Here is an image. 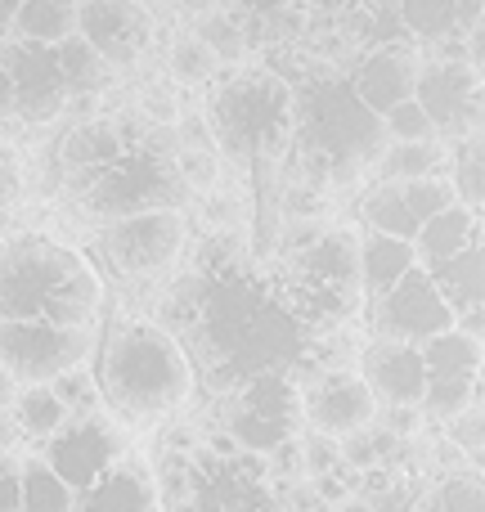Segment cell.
<instances>
[{
	"mask_svg": "<svg viewBox=\"0 0 485 512\" xmlns=\"http://www.w3.org/2000/svg\"><path fill=\"white\" fill-rule=\"evenodd\" d=\"M364 221H369V234H387V239L414 243L418 221L414 212L400 198V185H378L369 198H364Z\"/></svg>",
	"mask_w": 485,
	"mask_h": 512,
	"instance_id": "83f0119b",
	"label": "cell"
},
{
	"mask_svg": "<svg viewBox=\"0 0 485 512\" xmlns=\"http://www.w3.org/2000/svg\"><path fill=\"white\" fill-rule=\"evenodd\" d=\"M382 135L396 144H427L436 140L432 122H427V113L414 104V99H405V104H396L387 117H382Z\"/></svg>",
	"mask_w": 485,
	"mask_h": 512,
	"instance_id": "d590c367",
	"label": "cell"
},
{
	"mask_svg": "<svg viewBox=\"0 0 485 512\" xmlns=\"http://www.w3.org/2000/svg\"><path fill=\"white\" fill-rule=\"evenodd\" d=\"M0 117H14V86H9L5 68H0Z\"/></svg>",
	"mask_w": 485,
	"mask_h": 512,
	"instance_id": "bcb514c9",
	"label": "cell"
},
{
	"mask_svg": "<svg viewBox=\"0 0 485 512\" xmlns=\"http://www.w3.org/2000/svg\"><path fill=\"white\" fill-rule=\"evenodd\" d=\"M400 198H405V207L414 212L418 225L432 221V216H441V212H450V207H459V203H454V189H450V180H445V176L405 180V185H400Z\"/></svg>",
	"mask_w": 485,
	"mask_h": 512,
	"instance_id": "d6a6232c",
	"label": "cell"
},
{
	"mask_svg": "<svg viewBox=\"0 0 485 512\" xmlns=\"http://www.w3.org/2000/svg\"><path fill=\"white\" fill-rule=\"evenodd\" d=\"M427 279L436 283L441 301L450 306V315H463V310H477L485 297V252L481 243H468L459 256H450L445 265L427 270Z\"/></svg>",
	"mask_w": 485,
	"mask_h": 512,
	"instance_id": "44dd1931",
	"label": "cell"
},
{
	"mask_svg": "<svg viewBox=\"0 0 485 512\" xmlns=\"http://www.w3.org/2000/svg\"><path fill=\"white\" fill-rule=\"evenodd\" d=\"M360 378L369 387V396L387 409H418L427 391V369L418 346H400V342H373L364 351Z\"/></svg>",
	"mask_w": 485,
	"mask_h": 512,
	"instance_id": "9a60e30c",
	"label": "cell"
},
{
	"mask_svg": "<svg viewBox=\"0 0 485 512\" xmlns=\"http://www.w3.org/2000/svg\"><path fill=\"white\" fill-rule=\"evenodd\" d=\"M77 36L104 59V68H131L149 50V9L135 0H77Z\"/></svg>",
	"mask_w": 485,
	"mask_h": 512,
	"instance_id": "7c38bea8",
	"label": "cell"
},
{
	"mask_svg": "<svg viewBox=\"0 0 485 512\" xmlns=\"http://www.w3.org/2000/svg\"><path fill=\"white\" fill-rule=\"evenodd\" d=\"M14 198H18V176H14V167H9V158L0 153V225L14 212Z\"/></svg>",
	"mask_w": 485,
	"mask_h": 512,
	"instance_id": "7bdbcfd3",
	"label": "cell"
},
{
	"mask_svg": "<svg viewBox=\"0 0 485 512\" xmlns=\"http://www.w3.org/2000/svg\"><path fill=\"white\" fill-rule=\"evenodd\" d=\"M288 301L297 310V319H306V324L319 319V328L342 324L351 310H360V234L328 230L315 243H306L297 256V288H292Z\"/></svg>",
	"mask_w": 485,
	"mask_h": 512,
	"instance_id": "3957f363",
	"label": "cell"
},
{
	"mask_svg": "<svg viewBox=\"0 0 485 512\" xmlns=\"http://www.w3.org/2000/svg\"><path fill=\"white\" fill-rule=\"evenodd\" d=\"M104 248L122 274H158L185 248V221L180 212H144L113 221L104 230Z\"/></svg>",
	"mask_w": 485,
	"mask_h": 512,
	"instance_id": "4fadbf2b",
	"label": "cell"
},
{
	"mask_svg": "<svg viewBox=\"0 0 485 512\" xmlns=\"http://www.w3.org/2000/svg\"><path fill=\"white\" fill-rule=\"evenodd\" d=\"M441 167H445V149L436 140H427V144H391V149L378 153L382 185H405V180L441 176Z\"/></svg>",
	"mask_w": 485,
	"mask_h": 512,
	"instance_id": "d4e9b609",
	"label": "cell"
},
{
	"mask_svg": "<svg viewBox=\"0 0 485 512\" xmlns=\"http://www.w3.org/2000/svg\"><path fill=\"white\" fill-rule=\"evenodd\" d=\"M301 454H306V463H301V468H306L310 477H328V472L337 468V445L324 441V436H310Z\"/></svg>",
	"mask_w": 485,
	"mask_h": 512,
	"instance_id": "b9f144b4",
	"label": "cell"
},
{
	"mask_svg": "<svg viewBox=\"0 0 485 512\" xmlns=\"http://www.w3.org/2000/svg\"><path fill=\"white\" fill-rule=\"evenodd\" d=\"M301 418L324 441H346V436L373 427L378 400L369 396V387H364V378L355 369H324L301 391Z\"/></svg>",
	"mask_w": 485,
	"mask_h": 512,
	"instance_id": "8fae6325",
	"label": "cell"
},
{
	"mask_svg": "<svg viewBox=\"0 0 485 512\" xmlns=\"http://www.w3.org/2000/svg\"><path fill=\"white\" fill-rule=\"evenodd\" d=\"M95 387L122 423L149 427L194 396V364L176 333L149 319H126L108 333Z\"/></svg>",
	"mask_w": 485,
	"mask_h": 512,
	"instance_id": "7a4b0ae2",
	"label": "cell"
},
{
	"mask_svg": "<svg viewBox=\"0 0 485 512\" xmlns=\"http://www.w3.org/2000/svg\"><path fill=\"white\" fill-rule=\"evenodd\" d=\"M72 512H162V495H158V481H153L149 463L126 454L95 486H86L72 499Z\"/></svg>",
	"mask_w": 485,
	"mask_h": 512,
	"instance_id": "2e32d148",
	"label": "cell"
},
{
	"mask_svg": "<svg viewBox=\"0 0 485 512\" xmlns=\"http://www.w3.org/2000/svg\"><path fill=\"white\" fill-rule=\"evenodd\" d=\"M207 122L234 158H252V153L279 144L283 126H288V90L274 77H239L216 95Z\"/></svg>",
	"mask_w": 485,
	"mask_h": 512,
	"instance_id": "5b68a950",
	"label": "cell"
},
{
	"mask_svg": "<svg viewBox=\"0 0 485 512\" xmlns=\"http://www.w3.org/2000/svg\"><path fill=\"white\" fill-rule=\"evenodd\" d=\"M306 122L315 135V149L333 158L337 167H360V162L378 158L387 144L382 122L355 99L351 86H319L306 104Z\"/></svg>",
	"mask_w": 485,
	"mask_h": 512,
	"instance_id": "52a82bcc",
	"label": "cell"
},
{
	"mask_svg": "<svg viewBox=\"0 0 485 512\" xmlns=\"http://www.w3.org/2000/svg\"><path fill=\"white\" fill-rule=\"evenodd\" d=\"M391 441H396V432H378V427H364V432L346 436L342 445H337V459L351 463L355 472H369L382 463V454L391 450Z\"/></svg>",
	"mask_w": 485,
	"mask_h": 512,
	"instance_id": "e575fe53",
	"label": "cell"
},
{
	"mask_svg": "<svg viewBox=\"0 0 485 512\" xmlns=\"http://www.w3.org/2000/svg\"><path fill=\"white\" fill-rule=\"evenodd\" d=\"M135 5H140V9H153V5H162V0H135Z\"/></svg>",
	"mask_w": 485,
	"mask_h": 512,
	"instance_id": "681fc988",
	"label": "cell"
},
{
	"mask_svg": "<svg viewBox=\"0 0 485 512\" xmlns=\"http://www.w3.org/2000/svg\"><path fill=\"white\" fill-rule=\"evenodd\" d=\"M126 153L122 135H117L113 117H95V122H77L68 131V140H63V167H68V185L86 189L90 180L99 176V171L108 167V162H117Z\"/></svg>",
	"mask_w": 485,
	"mask_h": 512,
	"instance_id": "ac0fdd59",
	"label": "cell"
},
{
	"mask_svg": "<svg viewBox=\"0 0 485 512\" xmlns=\"http://www.w3.org/2000/svg\"><path fill=\"white\" fill-rule=\"evenodd\" d=\"M450 441L468 454L472 463H481V441H485V423H481V405H472L468 414H459L450 423Z\"/></svg>",
	"mask_w": 485,
	"mask_h": 512,
	"instance_id": "74e56055",
	"label": "cell"
},
{
	"mask_svg": "<svg viewBox=\"0 0 485 512\" xmlns=\"http://www.w3.org/2000/svg\"><path fill=\"white\" fill-rule=\"evenodd\" d=\"M472 405H481V378H427L418 414L436 418V423H454Z\"/></svg>",
	"mask_w": 485,
	"mask_h": 512,
	"instance_id": "4316f807",
	"label": "cell"
},
{
	"mask_svg": "<svg viewBox=\"0 0 485 512\" xmlns=\"http://www.w3.org/2000/svg\"><path fill=\"white\" fill-rule=\"evenodd\" d=\"M95 265L45 234L14 239L0 252V324H54L90 333L99 319Z\"/></svg>",
	"mask_w": 485,
	"mask_h": 512,
	"instance_id": "6da1fadb",
	"label": "cell"
},
{
	"mask_svg": "<svg viewBox=\"0 0 485 512\" xmlns=\"http://www.w3.org/2000/svg\"><path fill=\"white\" fill-rule=\"evenodd\" d=\"M0 68H5L9 86H14V117L27 126H45L63 113L68 90H63L59 63H54L50 45L32 41H0Z\"/></svg>",
	"mask_w": 485,
	"mask_h": 512,
	"instance_id": "30bf717a",
	"label": "cell"
},
{
	"mask_svg": "<svg viewBox=\"0 0 485 512\" xmlns=\"http://www.w3.org/2000/svg\"><path fill=\"white\" fill-rule=\"evenodd\" d=\"M41 459L72 495H81V490L95 486L117 459H126V436H122V427H113L99 414L95 418H68V427L45 441Z\"/></svg>",
	"mask_w": 485,
	"mask_h": 512,
	"instance_id": "9c48e42d",
	"label": "cell"
},
{
	"mask_svg": "<svg viewBox=\"0 0 485 512\" xmlns=\"http://www.w3.org/2000/svg\"><path fill=\"white\" fill-rule=\"evenodd\" d=\"M9 418H14L18 436H32V441H50L68 427V409L59 405V396L50 387H18Z\"/></svg>",
	"mask_w": 485,
	"mask_h": 512,
	"instance_id": "603a6c76",
	"label": "cell"
},
{
	"mask_svg": "<svg viewBox=\"0 0 485 512\" xmlns=\"http://www.w3.org/2000/svg\"><path fill=\"white\" fill-rule=\"evenodd\" d=\"M14 14L18 0H0V41H9V32H14Z\"/></svg>",
	"mask_w": 485,
	"mask_h": 512,
	"instance_id": "ee69618b",
	"label": "cell"
},
{
	"mask_svg": "<svg viewBox=\"0 0 485 512\" xmlns=\"http://www.w3.org/2000/svg\"><path fill=\"white\" fill-rule=\"evenodd\" d=\"M198 45H207V54H212L216 63H239L247 54V36L243 27L234 23L230 14H221V9H212V14L198 18V32H194Z\"/></svg>",
	"mask_w": 485,
	"mask_h": 512,
	"instance_id": "4dcf8cb0",
	"label": "cell"
},
{
	"mask_svg": "<svg viewBox=\"0 0 485 512\" xmlns=\"http://www.w3.org/2000/svg\"><path fill=\"white\" fill-rule=\"evenodd\" d=\"M140 113L149 117V126H176L180 108H176V90L167 86H149L140 95Z\"/></svg>",
	"mask_w": 485,
	"mask_h": 512,
	"instance_id": "ab89813d",
	"label": "cell"
},
{
	"mask_svg": "<svg viewBox=\"0 0 485 512\" xmlns=\"http://www.w3.org/2000/svg\"><path fill=\"white\" fill-rule=\"evenodd\" d=\"M189 189L180 185L176 158H153L144 149H126L117 162H108L86 189H81V207L95 221H126V216L144 212H176L180 198Z\"/></svg>",
	"mask_w": 485,
	"mask_h": 512,
	"instance_id": "277c9868",
	"label": "cell"
},
{
	"mask_svg": "<svg viewBox=\"0 0 485 512\" xmlns=\"http://www.w3.org/2000/svg\"><path fill=\"white\" fill-rule=\"evenodd\" d=\"M54 63H59V77L68 95H99L108 81V68L95 50H90L81 36H68V41L54 45Z\"/></svg>",
	"mask_w": 485,
	"mask_h": 512,
	"instance_id": "484cf974",
	"label": "cell"
},
{
	"mask_svg": "<svg viewBox=\"0 0 485 512\" xmlns=\"http://www.w3.org/2000/svg\"><path fill=\"white\" fill-rule=\"evenodd\" d=\"M409 270H418L414 243L387 239V234H360V279L373 301L387 297Z\"/></svg>",
	"mask_w": 485,
	"mask_h": 512,
	"instance_id": "ffe728a7",
	"label": "cell"
},
{
	"mask_svg": "<svg viewBox=\"0 0 485 512\" xmlns=\"http://www.w3.org/2000/svg\"><path fill=\"white\" fill-rule=\"evenodd\" d=\"M72 490L45 468V459H23V495L18 512H72Z\"/></svg>",
	"mask_w": 485,
	"mask_h": 512,
	"instance_id": "f1b7e54d",
	"label": "cell"
},
{
	"mask_svg": "<svg viewBox=\"0 0 485 512\" xmlns=\"http://www.w3.org/2000/svg\"><path fill=\"white\" fill-rule=\"evenodd\" d=\"M180 9H185V14H194V18H203V14H212L216 9V0H176Z\"/></svg>",
	"mask_w": 485,
	"mask_h": 512,
	"instance_id": "c3c4849f",
	"label": "cell"
},
{
	"mask_svg": "<svg viewBox=\"0 0 485 512\" xmlns=\"http://www.w3.org/2000/svg\"><path fill=\"white\" fill-rule=\"evenodd\" d=\"M454 203L463 212L481 216V203H485V162H481V135H468V144L459 149V162H454Z\"/></svg>",
	"mask_w": 485,
	"mask_h": 512,
	"instance_id": "f546056e",
	"label": "cell"
},
{
	"mask_svg": "<svg viewBox=\"0 0 485 512\" xmlns=\"http://www.w3.org/2000/svg\"><path fill=\"white\" fill-rule=\"evenodd\" d=\"M418 355H423L427 378H477L481 373V342L454 333V328L418 346Z\"/></svg>",
	"mask_w": 485,
	"mask_h": 512,
	"instance_id": "cb8c5ba5",
	"label": "cell"
},
{
	"mask_svg": "<svg viewBox=\"0 0 485 512\" xmlns=\"http://www.w3.org/2000/svg\"><path fill=\"white\" fill-rule=\"evenodd\" d=\"M18 495H23V463L0 454V512H18Z\"/></svg>",
	"mask_w": 485,
	"mask_h": 512,
	"instance_id": "60d3db41",
	"label": "cell"
},
{
	"mask_svg": "<svg viewBox=\"0 0 485 512\" xmlns=\"http://www.w3.org/2000/svg\"><path fill=\"white\" fill-rule=\"evenodd\" d=\"M414 86H418L414 59H409L405 50H396V45H382L378 54H369V59L360 63L351 90H355V99H360V104L382 122L396 104L414 99Z\"/></svg>",
	"mask_w": 485,
	"mask_h": 512,
	"instance_id": "e0dca14e",
	"label": "cell"
},
{
	"mask_svg": "<svg viewBox=\"0 0 485 512\" xmlns=\"http://www.w3.org/2000/svg\"><path fill=\"white\" fill-rule=\"evenodd\" d=\"M441 512H485L481 477H459L441 490Z\"/></svg>",
	"mask_w": 485,
	"mask_h": 512,
	"instance_id": "f35d334b",
	"label": "cell"
},
{
	"mask_svg": "<svg viewBox=\"0 0 485 512\" xmlns=\"http://www.w3.org/2000/svg\"><path fill=\"white\" fill-rule=\"evenodd\" d=\"M14 441H18V427H14V418H9V414H0V454H9V450H14Z\"/></svg>",
	"mask_w": 485,
	"mask_h": 512,
	"instance_id": "f6af8a7d",
	"label": "cell"
},
{
	"mask_svg": "<svg viewBox=\"0 0 485 512\" xmlns=\"http://www.w3.org/2000/svg\"><path fill=\"white\" fill-rule=\"evenodd\" d=\"M95 351V333L54 324H0V369L14 387H50L54 378L81 369Z\"/></svg>",
	"mask_w": 485,
	"mask_h": 512,
	"instance_id": "8992f818",
	"label": "cell"
},
{
	"mask_svg": "<svg viewBox=\"0 0 485 512\" xmlns=\"http://www.w3.org/2000/svg\"><path fill=\"white\" fill-rule=\"evenodd\" d=\"M50 391L59 396V405L68 409V418H95L99 405H104V400H99V387H95V373H90L86 364L63 373V378H54Z\"/></svg>",
	"mask_w": 485,
	"mask_h": 512,
	"instance_id": "836d02e7",
	"label": "cell"
},
{
	"mask_svg": "<svg viewBox=\"0 0 485 512\" xmlns=\"http://www.w3.org/2000/svg\"><path fill=\"white\" fill-rule=\"evenodd\" d=\"M14 396H18L14 378H9V373L0 369V414H9V405H14Z\"/></svg>",
	"mask_w": 485,
	"mask_h": 512,
	"instance_id": "7dc6e473",
	"label": "cell"
},
{
	"mask_svg": "<svg viewBox=\"0 0 485 512\" xmlns=\"http://www.w3.org/2000/svg\"><path fill=\"white\" fill-rule=\"evenodd\" d=\"M414 104L427 113L436 135H463V131H477V117H481V86H477V72L463 68L459 63H432V68L418 72V86H414Z\"/></svg>",
	"mask_w": 485,
	"mask_h": 512,
	"instance_id": "5bb4252c",
	"label": "cell"
},
{
	"mask_svg": "<svg viewBox=\"0 0 485 512\" xmlns=\"http://www.w3.org/2000/svg\"><path fill=\"white\" fill-rule=\"evenodd\" d=\"M167 68H171V81H176V86L198 90V86H207V81H212L216 72H221V63H216L212 54H207V45H198L194 36H185V41L171 45Z\"/></svg>",
	"mask_w": 485,
	"mask_h": 512,
	"instance_id": "1f68e13d",
	"label": "cell"
},
{
	"mask_svg": "<svg viewBox=\"0 0 485 512\" xmlns=\"http://www.w3.org/2000/svg\"><path fill=\"white\" fill-rule=\"evenodd\" d=\"M454 315L441 301L427 270H409L387 297L373 301V342H400V346H427L432 337L450 333Z\"/></svg>",
	"mask_w": 485,
	"mask_h": 512,
	"instance_id": "ba28073f",
	"label": "cell"
},
{
	"mask_svg": "<svg viewBox=\"0 0 485 512\" xmlns=\"http://www.w3.org/2000/svg\"><path fill=\"white\" fill-rule=\"evenodd\" d=\"M9 36L54 50L59 41L77 36V0H18L14 32Z\"/></svg>",
	"mask_w": 485,
	"mask_h": 512,
	"instance_id": "7402d4cb",
	"label": "cell"
},
{
	"mask_svg": "<svg viewBox=\"0 0 485 512\" xmlns=\"http://www.w3.org/2000/svg\"><path fill=\"white\" fill-rule=\"evenodd\" d=\"M468 243H481V216L463 212V207H450V212L432 216V221H423L414 234L418 270H436V265H445L450 256H459Z\"/></svg>",
	"mask_w": 485,
	"mask_h": 512,
	"instance_id": "d6986e66",
	"label": "cell"
},
{
	"mask_svg": "<svg viewBox=\"0 0 485 512\" xmlns=\"http://www.w3.org/2000/svg\"><path fill=\"white\" fill-rule=\"evenodd\" d=\"M176 171H180V185H185L189 194H203V189L216 185V153L180 149L176 153Z\"/></svg>",
	"mask_w": 485,
	"mask_h": 512,
	"instance_id": "8d00e7d4",
	"label": "cell"
}]
</instances>
